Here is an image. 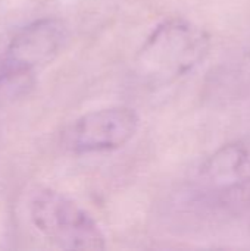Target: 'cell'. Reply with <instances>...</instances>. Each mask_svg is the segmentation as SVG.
<instances>
[{"label":"cell","instance_id":"obj_3","mask_svg":"<svg viewBox=\"0 0 250 251\" xmlns=\"http://www.w3.org/2000/svg\"><path fill=\"white\" fill-rule=\"evenodd\" d=\"M139 115L128 106H111L78 118L68 131L75 153H100L124 147L139 129Z\"/></svg>","mask_w":250,"mask_h":251},{"label":"cell","instance_id":"obj_2","mask_svg":"<svg viewBox=\"0 0 250 251\" xmlns=\"http://www.w3.org/2000/svg\"><path fill=\"white\" fill-rule=\"evenodd\" d=\"M31 219L43 237L63 250H103L106 240L97 222L74 200L41 190L31 201Z\"/></svg>","mask_w":250,"mask_h":251},{"label":"cell","instance_id":"obj_5","mask_svg":"<svg viewBox=\"0 0 250 251\" xmlns=\"http://www.w3.org/2000/svg\"><path fill=\"white\" fill-rule=\"evenodd\" d=\"M202 176L217 188H236L250 182V146L230 143L217 150L203 165Z\"/></svg>","mask_w":250,"mask_h":251},{"label":"cell","instance_id":"obj_4","mask_svg":"<svg viewBox=\"0 0 250 251\" xmlns=\"http://www.w3.org/2000/svg\"><path fill=\"white\" fill-rule=\"evenodd\" d=\"M65 38V26L57 19H40L22 28L7 47L3 76H28L59 53Z\"/></svg>","mask_w":250,"mask_h":251},{"label":"cell","instance_id":"obj_1","mask_svg":"<svg viewBox=\"0 0 250 251\" xmlns=\"http://www.w3.org/2000/svg\"><path fill=\"white\" fill-rule=\"evenodd\" d=\"M205 29L181 18L159 24L136 56V72L143 82L168 85L203 62L209 51Z\"/></svg>","mask_w":250,"mask_h":251}]
</instances>
